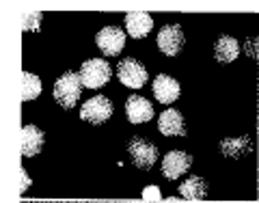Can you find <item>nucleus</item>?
<instances>
[{
  "label": "nucleus",
  "instance_id": "obj_1",
  "mask_svg": "<svg viewBox=\"0 0 259 203\" xmlns=\"http://www.w3.org/2000/svg\"><path fill=\"white\" fill-rule=\"evenodd\" d=\"M82 80L80 74L74 71H65V74L54 83V100L59 102V106L71 110L80 100V93H82Z\"/></svg>",
  "mask_w": 259,
  "mask_h": 203
},
{
  "label": "nucleus",
  "instance_id": "obj_2",
  "mask_svg": "<svg viewBox=\"0 0 259 203\" xmlns=\"http://www.w3.org/2000/svg\"><path fill=\"white\" fill-rule=\"evenodd\" d=\"M127 153H130L132 165L143 169V171L153 169V165H156V160H158V147L151 141L143 139V136H132V139H130Z\"/></svg>",
  "mask_w": 259,
  "mask_h": 203
},
{
  "label": "nucleus",
  "instance_id": "obj_3",
  "mask_svg": "<svg viewBox=\"0 0 259 203\" xmlns=\"http://www.w3.org/2000/svg\"><path fill=\"white\" fill-rule=\"evenodd\" d=\"M110 78L112 69L104 59H89L80 67V80L87 89H102Z\"/></svg>",
  "mask_w": 259,
  "mask_h": 203
},
{
  "label": "nucleus",
  "instance_id": "obj_4",
  "mask_svg": "<svg viewBox=\"0 0 259 203\" xmlns=\"http://www.w3.org/2000/svg\"><path fill=\"white\" fill-rule=\"evenodd\" d=\"M112 115V102L108 100L106 95H95L91 100H87L80 108V119L89 121L93 126H100V124H106Z\"/></svg>",
  "mask_w": 259,
  "mask_h": 203
},
{
  "label": "nucleus",
  "instance_id": "obj_5",
  "mask_svg": "<svg viewBox=\"0 0 259 203\" xmlns=\"http://www.w3.org/2000/svg\"><path fill=\"white\" fill-rule=\"evenodd\" d=\"M156 42H158V48H160L162 54L177 56L182 52L186 37H184V30H182L180 24H164V26L158 30Z\"/></svg>",
  "mask_w": 259,
  "mask_h": 203
},
{
  "label": "nucleus",
  "instance_id": "obj_6",
  "mask_svg": "<svg viewBox=\"0 0 259 203\" xmlns=\"http://www.w3.org/2000/svg\"><path fill=\"white\" fill-rule=\"evenodd\" d=\"M117 78L119 83H123L125 87L130 89H141L145 83H147V69L145 65L136 59H123L119 65H117Z\"/></svg>",
  "mask_w": 259,
  "mask_h": 203
},
{
  "label": "nucleus",
  "instance_id": "obj_7",
  "mask_svg": "<svg viewBox=\"0 0 259 203\" xmlns=\"http://www.w3.org/2000/svg\"><path fill=\"white\" fill-rule=\"evenodd\" d=\"M190 167H192V156L182 149H171L162 158V175L171 182L177 180V177H182Z\"/></svg>",
  "mask_w": 259,
  "mask_h": 203
},
{
  "label": "nucleus",
  "instance_id": "obj_8",
  "mask_svg": "<svg viewBox=\"0 0 259 203\" xmlns=\"http://www.w3.org/2000/svg\"><path fill=\"white\" fill-rule=\"evenodd\" d=\"M95 44L106 56H117L125 48V32L119 26H104L95 35Z\"/></svg>",
  "mask_w": 259,
  "mask_h": 203
},
{
  "label": "nucleus",
  "instance_id": "obj_9",
  "mask_svg": "<svg viewBox=\"0 0 259 203\" xmlns=\"http://www.w3.org/2000/svg\"><path fill=\"white\" fill-rule=\"evenodd\" d=\"M151 91H153V95H156V100L160 104H173L175 100H180L182 87L173 76L160 74V76H156V80H153Z\"/></svg>",
  "mask_w": 259,
  "mask_h": 203
},
{
  "label": "nucleus",
  "instance_id": "obj_10",
  "mask_svg": "<svg viewBox=\"0 0 259 203\" xmlns=\"http://www.w3.org/2000/svg\"><path fill=\"white\" fill-rule=\"evenodd\" d=\"M125 115L130 124H147L153 117V106L149 100H145L141 95H130L125 102Z\"/></svg>",
  "mask_w": 259,
  "mask_h": 203
},
{
  "label": "nucleus",
  "instance_id": "obj_11",
  "mask_svg": "<svg viewBox=\"0 0 259 203\" xmlns=\"http://www.w3.org/2000/svg\"><path fill=\"white\" fill-rule=\"evenodd\" d=\"M153 28V20L149 13L132 11L125 15V30L132 39H145Z\"/></svg>",
  "mask_w": 259,
  "mask_h": 203
},
{
  "label": "nucleus",
  "instance_id": "obj_12",
  "mask_svg": "<svg viewBox=\"0 0 259 203\" xmlns=\"http://www.w3.org/2000/svg\"><path fill=\"white\" fill-rule=\"evenodd\" d=\"M46 136L37 126H24L22 128V156L32 158L44 149Z\"/></svg>",
  "mask_w": 259,
  "mask_h": 203
},
{
  "label": "nucleus",
  "instance_id": "obj_13",
  "mask_svg": "<svg viewBox=\"0 0 259 203\" xmlns=\"http://www.w3.org/2000/svg\"><path fill=\"white\" fill-rule=\"evenodd\" d=\"M158 128L164 136H186V124L180 110L166 108L158 119Z\"/></svg>",
  "mask_w": 259,
  "mask_h": 203
},
{
  "label": "nucleus",
  "instance_id": "obj_14",
  "mask_svg": "<svg viewBox=\"0 0 259 203\" xmlns=\"http://www.w3.org/2000/svg\"><path fill=\"white\" fill-rule=\"evenodd\" d=\"M238 54H240V42L236 37L229 35L218 37V42L214 44V56L218 63H231L238 59Z\"/></svg>",
  "mask_w": 259,
  "mask_h": 203
},
{
  "label": "nucleus",
  "instance_id": "obj_15",
  "mask_svg": "<svg viewBox=\"0 0 259 203\" xmlns=\"http://www.w3.org/2000/svg\"><path fill=\"white\" fill-rule=\"evenodd\" d=\"M180 194L186 199H205L207 194V182L201 180V177L192 175L188 180H184L180 186Z\"/></svg>",
  "mask_w": 259,
  "mask_h": 203
},
{
  "label": "nucleus",
  "instance_id": "obj_16",
  "mask_svg": "<svg viewBox=\"0 0 259 203\" xmlns=\"http://www.w3.org/2000/svg\"><path fill=\"white\" fill-rule=\"evenodd\" d=\"M221 149L229 158H242L250 151V139L248 136H238V139H227L221 143Z\"/></svg>",
  "mask_w": 259,
  "mask_h": 203
},
{
  "label": "nucleus",
  "instance_id": "obj_17",
  "mask_svg": "<svg viewBox=\"0 0 259 203\" xmlns=\"http://www.w3.org/2000/svg\"><path fill=\"white\" fill-rule=\"evenodd\" d=\"M22 80H24V89H22V100L24 102H32L41 95V80L39 76L30 74V71H24L22 74Z\"/></svg>",
  "mask_w": 259,
  "mask_h": 203
},
{
  "label": "nucleus",
  "instance_id": "obj_18",
  "mask_svg": "<svg viewBox=\"0 0 259 203\" xmlns=\"http://www.w3.org/2000/svg\"><path fill=\"white\" fill-rule=\"evenodd\" d=\"M41 20H44V13H28L26 20H24V32H32V30H39V26H41Z\"/></svg>",
  "mask_w": 259,
  "mask_h": 203
},
{
  "label": "nucleus",
  "instance_id": "obj_19",
  "mask_svg": "<svg viewBox=\"0 0 259 203\" xmlns=\"http://www.w3.org/2000/svg\"><path fill=\"white\" fill-rule=\"evenodd\" d=\"M160 199V188L158 186H147L143 190V201H149V203H156Z\"/></svg>",
  "mask_w": 259,
  "mask_h": 203
},
{
  "label": "nucleus",
  "instance_id": "obj_20",
  "mask_svg": "<svg viewBox=\"0 0 259 203\" xmlns=\"http://www.w3.org/2000/svg\"><path fill=\"white\" fill-rule=\"evenodd\" d=\"M28 186H30V180H28V175H26V171H24V169H22V188H20V192L24 194V192H26V190H28Z\"/></svg>",
  "mask_w": 259,
  "mask_h": 203
},
{
  "label": "nucleus",
  "instance_id": "obj_21",
  "mask_svg": "<svg viewBox=\"0 0 259 203\" xmlns=\"http://www.w3.org/2000/svg\"><path fill=\"white\" fill-rule=\"evenodd\" d=\"M127 203H139V201H127ZM141 203H149V201H141Z\"/></svg>",
  "mask_w": 259,
  "mask_h": 203
}]
</instances>
